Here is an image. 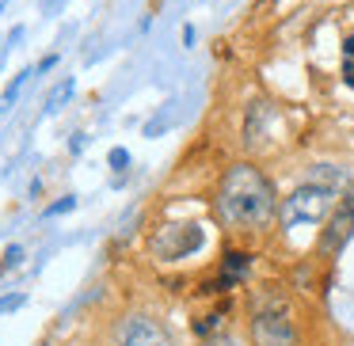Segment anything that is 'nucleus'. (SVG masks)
<instances>
[{
  "mask_svg": "<svg viewBox=\"0 0 354 346\" xmlns=\"http://www.w3.org/2000/svg\"><path fill=\"white\" fill-rule=\"evenodd\" d=\"M217 217L229 229H267L278 217V198L270 179L252 164H232L217 186Z\"/></svg>",
  "mask_w": 354,
  "mask_h": 346,
  "instance_id": "1",
  "label": "nucleus"
},
{
  "mask_svg": "<svg viewBox=\"0 0 354 346\" xmlns=\"http://www.w3.org/2000/svg\"><path fill=\"white\" fill-rule=\"evenodd\" d=\"M252 346H297V327L278 293L255 297L252 308Z\"/></svg>",
  "mask_w": 354,
  "mask_h": 346,
  "instance_id": "2",
  "label": "nucleus"
},
{
  "mask_svg": "<svg viewBox=\"0 0 354 346\" xmlns=\"http://www.w3.org/2000/svg\"><path fill=\"white\" fill-rule=\"evenodd\" d=\"M331 209H335V186L308 179L278 206V221H282V229H297V224H316L331 217Z\"/></svg>",
  "mask_w": 354,
  "mask_h": 346,
  "instance_id": "3",
  "label": "nucleus"
},
{
  "mask_svg": "<svg viewBox=\"0 0 354 346\" xmlns=\"http://www.w3.org/2000/svg\"><path fill=\"white\" fill-rule=\"evenodd\" d=\"M202 244H206V232H202L198 224H191V221L179 224L176 221V224L156 229V236L149 240V251L160 262H179V259H187V255H194Z\"/></svg>",
  "mask_w": 354,
  "mask_h": 346,
  "instance_id": "4",
  "label": "nucleus"
},
{
  "mask_svg": "<svg viewBox=\"0 0 354 346\" xmlns=\"http://www.w3.org/2000/svg\"><path fill=\"white\" fill-rule=\"evenodd\" d=\"M118 343L122 346H176V338L149 316H130L118 327Z\"/></svg>",
  "mask_w": 354,
  "mask_h": 346,
  "instance_id": "5",
  "label": "nucleus"
},
{
  "mask_svg": "<svg viewBox=\"0 0 354 346\" xmlns=\"http://www.w3.org/2000/svg\"><path fill=\"white\" fill-rule=\"evenodd\" d=\"M248 267H252V255H248V251H225L221 274H217L214 282H206V289H202V293H225V289H232L236 282H244Z\"/></svg>",
  "mask_w": 354,
  "mask_h": 346,
  "instance_id": "6",
  "label": "nucleus"
},
{
  "mask_svg": "<svg viewBox=\"0 0 354 346\" xmlns=\"http://www.w3.org/2000/svg\"><path fill=\"white\" fill-rule=\"evenodd\" d=\"M343 80L346 88H354V35L343 42Z\"/></svg>",
  "mask_w": 354,
  "mask_h": 346,
  "instance_id": "7",
  "label": "nucleus"
},
{
  "mask_svg": "<svg viewBox=\"0 0 354 346\" xmlns=\"http://www.w3.org/2000/svg\"><path fill=\"white\" fill-rule=\"evenodd\" d=\"M221 323H225V308H217L214 316H206L202 323H194V331H198V335H209V331H221Z\"/></svg>",
  "mask_w": 354,
  "mask_h": 346,
  "instance_id": "8",
  "label": "nucleus"
},
{
  "mask_svg": "<svg viewBox=\"0 0 354 346\" xmlns=\"http://www.w3.org/2000/svg\"><path fill=\"white\" fill-rule=\"evenodd\" d=\"M126 164H130V153H126V148H111V168L122 171Z\"/></svg>",
  "mask_w": 354,
  "mask_h": 346,
  "instance_id": "9",
  "label": "nucleus"
},
{
  "mask_svg": "<svg viewBox=\"0 0 354 346\" xmlns=\"http://www.w3.org/2000/svg\"><path fill=\"white\" fill-rule=\"evenodd\" d=\"M339 209H346V213L354 217V183H351V186H346V191H343V202H339Z\"/></svg>",
  "mask_w": 354,
  "mask_h": 346,
  "instance_id": "10",
  "label": "nucleus"
},
{
  "mask_svg": "<svg viewBox=\"0 0 354 346\" xmlns=\"http://www.w3.org/2000/svg\"><path fill=\"white\" fill-rule=\"evenodd\" d=\"M206 346H240V338H232V335H214V338H206Z\"/></svg>",
  "mask_w": 354,
  "mask_h": 346,
  "instance_id": "11",
  "label": "nucleus"
},
{
  "mask_svg": "<svg viewBox=\"0 0 354 346\" xmlns=\"http://www.w3.org/2000/svg\"><path fill=\"white\" fill-rule=\"evenodd\" d=\"M73 206H77V202H73V198H65V202H57V206H50L46 213L54 217V213H65V209H73Z\"/></svg>",
  "mask_w": 354,
  "mask_h": 346,
  "instance_id": "12",
  "label": "nucleus"
},
{
  "mask_svg": "<svg viewBox=\"0 0 354 346\" xmlns=\"http://www.w3.org/2000/svg\"><path fill=\"white\" fill-rule=\"evenodd\" d=\"M24 305V297H8V300H0V312H12V308Z\"/></svg>",
  "mask_w": 354,
  "mask_h": 346,
  "instance_id": "13",
  "label": "nucleus"
}]
</instances>
